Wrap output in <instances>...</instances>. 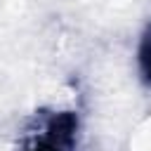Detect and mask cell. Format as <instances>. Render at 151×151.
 <instances>
[{
	"label": "cell",
	"instance_id": "6da1fadb",
	"mask_svg": "<svg viewBox=\"0 0 151 151\" xmlns=\"http://www.w3.org/2000/svg\"><path fill=\"white\" fill-rule=\"evenodd\" d=\"M80 118L71 109H54L38 116L19 151H78Z\"/></svg>",
	"mask_w": 151,
	"mask_h": 151
},
{
	"label": "cell",
	"instance_id": "7a4b0ae2",
	"mask_svg": "<svg viewBox=\"0 0 151 151\" xmlns=\"http://www.w3.org/2000/svg\"><path fill=\"white\" fill-rule=\"evenodd\" d=\"M137 68H139L142 80L151 87V24L144 28L137 45Z\"/></svg>",
	"mask_w": 151,
	"mask_h": 151
}]
</instances>
